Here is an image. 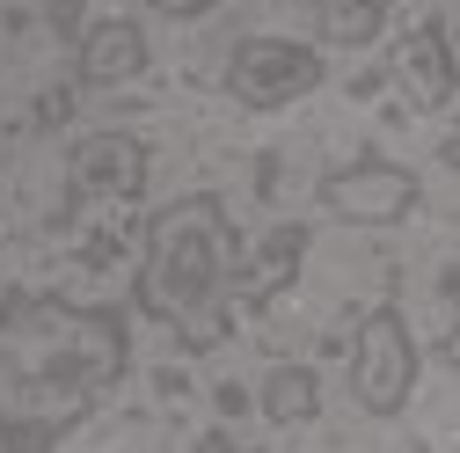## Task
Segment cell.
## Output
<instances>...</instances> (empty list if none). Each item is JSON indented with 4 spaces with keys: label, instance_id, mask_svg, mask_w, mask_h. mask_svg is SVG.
Segmentation results:
<instances>
[{
    "label": "cell",
    "instance_id": "cell-12",
    "mask_svg": "<svg viewBox=\"0 0 460 453\" xmlns=\"http://www.w3.org/2000/svg\"><path fill=\"white\" fill-rule=\"evenodd\" d=\"M154 15H168V22H198V15H212L219 0H146Z\"/></svg>",
    "mask_w": 460,
    "mask_h": 453
},
{
    "label": "cell",
    "instance_id": "cell-9",
    "mask_svg": "<svg viewBox=\"0 0 460 453\" xmlns=\"http://www.w3.org/2000/svg\"><path fill=\"white\" fill-rule=\"evenodd\" d=\"M307 263V226H270L256 249H242V286H249V307L278 300L293 286V271Z\"/></svg>",
    "mask_w": 460,
    "mask_h": 453
},
{
    "label": "cell",
    "instance_id": "cell-8",
    "mask_svg": "<svg viewBox=\"0 0 460 453\" xmlns=\"http://www.w3.org/2000/svg\"><path fill=\"white\" fill-rule=\"evenodd\" d=\"M394 74L417 95V110H446L453 102V30H446V15H431V22H417L410 37H402Z\"/></svg>",
    "mask_w": 460,
    "mask_h": 453
},
{
    "label": "cell",
    "instance_id": "cell-2",
    "mask_svg": "<svg viewBox=\"0 0 460 453\" xmlns=\"http://www.w3.org/2000/svg\"><path fill=\"white\" fill-rule=\"evenodd\" d=\"M132 307L161 322L183 351L234 344V307H242V226L219 191H183L146 212L139 226V271H132Z\"/></svg>",
    "mask_w": 460,
    "mask_h": 453
},
{
    "label": "cell",
    "instance_id": "cell-6",
    "mask_svg": "<svg viewBox=\"0 0 460 453\" xmlns=\"http://www.w3.org/2000/svg\"><path fill=\"white\" fill-rule=\"evenodd\" d=\"M146 183V139L139 132H88L66 154V205L81 198H139Z\"/></svg>",
    "mask_w": 460,
    "mask_h": 453
},
{
    "label": "cell",
    "instance_id": "cell-7",
    "mask_svg": "<svg viewBox=\"0 0 460 453\" xmlns=\"http://www.w3.org/2000/svg\"><path fill=\"white\" fill-rule=\"evenodd\" d=\"M146 67H154V51H146V30H139L132 15L88 22V37H81V51H74L81 88H125V81H139Z\"/></svg>",
    "mask_w": 460,
    "mask_h": 453
},
{
    "label": "cell",
    "instance_id": "cell-10",
    "mask_svg": "<svg viewBox=\"0 0 460 453\" xmlns=\"http://www.w3.org/2000/svg\"><path fill=\"white\" fill-rule=\"evenodd\" d=\"M256 410H263V424H307L314 410H322V373L314 366H270L263 373V387H256Z\"/></svg>",
    "mask_w": 460,
    "mask_h": 453
},
{
    "label": "cell",
    "instance_id": "cell-3",
    "mask_svg": "<svg viewBox=\"0 0 460 453\" xmlns=\"http://www.w3.org/2000/svg\"><path fill=\"white\" fill-rule=\"evenodd\" d=\"M329 81V59H322V44L307 37H242L234 51H226V67H219V88L234 110H249V118H278V110H293L300 95H314Z\"/></svg>",
    "mask_w": 460,
    "mask_h": 453
},
{
    "label": "cell",
    "instance_id": "cell-5",
    "mask_svg": "<svg viewBox=\"0 0 460 453\" xmlns=\"http://www.w3.org/2000/svg\"><path fill=\"white\" fill-rule=\"evenodd\" d=\"M314 198L343 226H402V219L424 205V183H417V168H402L387 154H358V161L329 168V176L314 183Z\"/></svg>",
    "mask_w": 460,
    "mask_h": 453
},
{
    "label": "cell",
    "instance_id": "cell-1",
    "mask_svg": "<svg viewBox=\"0 0 460 453\" xmlns=\"http://www.w3.org/2000/svg\"><path fill=\"white\" fill-rule=\"evenodd\" d=\"M132 373V315L51 286L0 293V453H59Z\"/></svg>",
    "mask_w": 460,
    "mask_h": 453
},
{
    "label": "cell",
    "instance_id": "cell-4",
    "mask_svg": "<svg viewBox=\"0 0 460 453\" xmlns=\"http://www.w3.org/2000/svg\"><path fill=\"white\" fill-rule=\"evenodd\" d=\"M417 373H424V351H417V329L394 300L366 307L358 336H351V403L366 417H402L417 395Z\"/></svg>",
    "mask_w": 460,
    "mask_h": 453
},
{
    "label": "cell",
    "instance_id": "cell-11",
    "mask_svg": "<svg viewBox=\"0 0 460 453\" xmlns=\"http://www.w3.org/2000/svg\"><path fill=\"white\" fill-rule=\"evenodd\" d=\"M322 44H373L380 37V0H307Z\"/></svg>",
    "mask_w": 460,
    "mask_h": 453
},
{
    "label": "cell",
    "instance_id": "cell-13",
    "mask_svg": "<svg viewBox=\"0 0 460 453\" xmlns=\"http://www.w3.org/2000/svg\"><path fill=\"white\" fill-rule=\"evenodd\" d=\"M190 453H242V446L226 439V431H198V446H190Z\"/></svg>",
    "mask_w": 460,
    "mask_h": 453
}]
</instances>
